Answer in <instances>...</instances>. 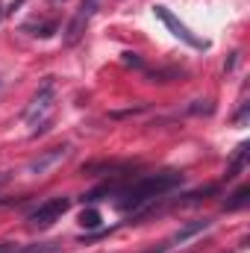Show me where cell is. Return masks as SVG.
Here are the masks:
<instances>
[{"label": "cell", "instance_id": "2", "mask_svg": "<svg viewBox=\"0 0 250 253\" xmlns=\"http://www.w3.org/2000/svg\"><path fill=\"white\" fill-rule=\"evenodd\" d=\"M53 100H56V85H53V80L47 77L44 80V85L36 91V97H33V103L27 106V112H24V121L30 126H39V129H33V132H42L44 124H47V115L53 112Z\"/></svg>", "mask_w": 250, "mask_h": 253}, {"label": "cell", "instance_id": "8", "mask_svg": "<svg viewBox=\"0 0 250 253\" xmlns=\"http://www.w3.org/2000/svg\"><path fill=\"white\" fill-rule=\"evenodd\" d=\"M56 242H39V245H18V242H0V253H56Z\"/></svg>", "mask_w": 250, "mask_h": 253}, {"label": "cell", "instance_id": "12", "mask_svg": "<svg viewBox=\"0 0 250 253\" xmlns=\"http://www.w3.org/2000/svg\"><path fill=\"white\" fill-rule=\"evenodd\" d=\"M124 62H126V65H132V68H141V59H138L135 53H124Z\"/></svg>", "mask_w": 250, "mask_h": 253}, {"label": "cell", "instance_id": "7", "mask_svg": "<svg viewBox=\"0 0 250 253\" xmlns=\"http://www.w3.org/2000/svg\"><path fill=\"white\" fill-rule=\"evenodd\" d=\"M94 9H97V0H83V3H80V9H77L74 21H71V27H68V36H65V42H68V44H74V42L83 36V27L88 24V18L94 15Z\"/></svg>", "mask_w": 250, "mask_h": 253}, {"label": "cell", "instance_id": "13", "mask_svg": "<svg viewBox=\"0 0 250 253\" xmlns=\"http://www.w3.org/2000/svg\"><path fill=\"white\" fill-rule=\"evenodd\" d=\"M6 180H9V174H0V186H3V183H6Z\"/></svg>", "mask_w": 250, "mask_h": 253}, {"label": "cell", "instance_id": "6", "mask_svg": "<svg viewBox=\"0 0 250 253\" xmlns=\"http://www.w3.org/2000/svg\"><path fill=\"white\" fill-rule=\"evenodd\" d=\"M212 227V221L209 218H203V221H191V224H186V227H180L168 242H162L159 248H153L150 253H168L171 248H177V245H183V242H188L191 236H197V233H203V230H209Z\"/></svg>", "mask_w": 250, "mask_h": 253}, {"label": "cell", "instance_id": "3", "mask_svg": "<svg viewBox=\"0 0 250 253\" xmlns=\"http://www.w3.org/2000/svg\"><path fill=\"white\" fill-rule=\"evenodd\" d=\"M71 209V197H50L44 203H39L33 212H30V227L33 230H47L53 227L56 221H62V215Z\"/></svg>", "mask_w": 250, "mask_h": 253}, {"label": "cell", "instance_id": "4", "mask_svg": "<svg viewBox=\"0 0 250 253\" xmlns=\"http://www.w3.org/2000/svg\"><path fill=\"white\" fill-rule=\"evenodd\" d=\"M153 12H156V18H162V21H165V27H168L180 42H186L188 47H194V50H206V47H209V42H206V39H197V36L188 30L186 24H183V21H180L168 6H153Z\"/></svg>", "mask_w": 250, "mask_h": 253}, {"label": "cell", "instance_id": "1", "mask_svg": "<svg viewBox=\"0 0 250 253\" xmlns=\"http://www.w3.org/2000/svg\"><path fill=\"white\" fill-rule=\"evenodd\" d=\"M177 186H183V174L180 171L150 174V177H144V180H138V183H132V186L118 191V209L121 212H138V209H144L147 203L159 200L162 194H168Z\"/></svg>", "mask_w": 250, "mask_h": 253}, {"label": "cell", "instance_id": "10", "mask_svg": "<svg viewBox=\"0 0 250 253\" xmlns=\"http://www.w3.org/2000/svg\"><path fill=\"white\" fill-rule=\"evenodd\" d=\"M100 224H103V218H100V212H97L94 206L83 209V215H80V227H85V230H97Z\"/></svg>", "mask_w": 250, "mask_h": 253}, {"label": "cell", "instance_id": "9", "mask_svg": "<svg viewBox=\"0 0 250 253\" xmlns=\"http://www.w3.org/2000/svg\"><path fill=\"white\" fill-rule=\"evenodd\" d=\"M248 197H250V186H242V189H236L233 194H230V200L224 203V206H227V212H236V209L248 206Z\"/></svg>", "mask_w": 250, "mask_h": 253}, {"label": "cell", "instance_id": "5", "mask_svg": "<svg viewBox=\"0 0 250 253\" xmlns=\"http://www.w3.org/2000/svg\"><path fill=\"white\" fill-rule=\"evenodd\" d=\"M68 156H71V144H56V147H50V150H42V153L27 165V174H30V177H44V174H50L56 165H62Z\"/></svg>", "mask_w": 250, "mask_h": 253}, {"label": "cell", "instance_id": "11", "mask_svg": "<svg viewBox=\"0 0 250 253\" xmlns=\"http://www.w3.org/2000/svg\"><path fill=\"white\" fill-rule=\"evenodd\" d=\"M245 162H248V141L239 144V150H236V156H233V165H230V174H227V177H236V171H242Z\"/></svg>", "mask_w": 250, "mask_h": 253}]
</instances>
